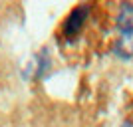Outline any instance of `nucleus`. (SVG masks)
Masks as SVG:
<instances>
[{
	"label": "nucleus",
	"mask_w": 133,
	"mask_h": 127,
	"mask_svg": "<svg viewBox=\"0 0 133 127\" xmlns=\"http://www.w3.org/2000/svg\"><path fill=\"white\" fill-rule=\"evenodd\" d=\"M89 16V6H76L72 12H70V16L66 18V22H64V28H62V32L66 38H76L79 32H82L83 24H85V18Z\"/></svg>",
	"instance_id": "nucleus-1"
},
{
	"label": "nucleus",
	"mask_w": 133,
	"mask_h": 127,
	"mask_svg": "<svg viewBox=\"0 0 133 127\" xmlns=\"http://www.w3.org/2000/svg\"><path fill=\"white\" fill-rule=\"evenodd\" d=\"M117 28L123 36V42L133 38V4H121L117 14Z\"/></svg>",
	"instance_id": "nucleus-2"
},
{
	"label": "nucleus",
	"mask_w": 133,
	"mask_h": 127,
	"mask_svg": "<svg viewBox=\"0 0 133 127\" xmlns=\"http://www.w3.org/2000/svg\"><path fill=\"white\" fill-rule=\"evenodd\" d=\"M123 127H133V121H129V123H125Z\"/></svg>",
	"instance_id": "nucleus-3"
}]
</instances>
